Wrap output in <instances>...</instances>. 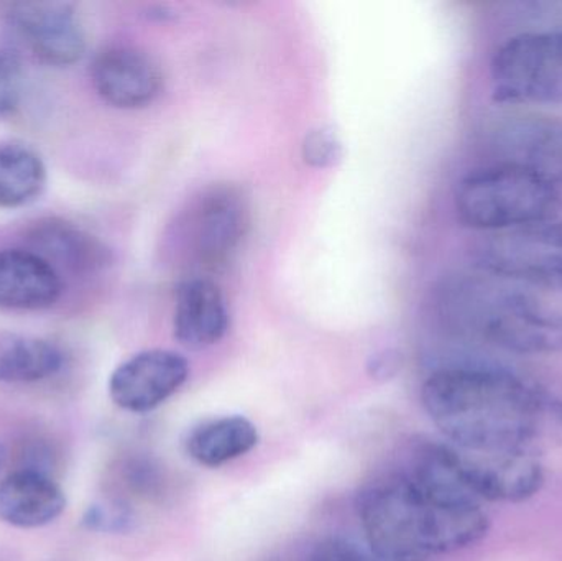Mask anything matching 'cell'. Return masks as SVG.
Segmentation results:
<instances>
[{"instance_id": "cell-12", "label": "cell", "mask_w": 562, "mask_h": 561, "mask_svg": "<svg viewBox=\"0 0 562 561\" xmlns=\"http://www.w3.org/2000/svg\"><path fill=\"white\" fill-rule=\"evenodd\" d=\"M61 293V276L48 260L33 250H0V308L45 310Z\"/></svg>"}, {"instance_id": "cell-9", "label": "cell", "mask_w": 562, "mask_h": 561, "mask_svg": "<svg viewBox=\"0 0 562 561\" xmlns=\"http://www.w3.org/2000/svg\"><path fill=\"white\" fill-rule=\"evenodd\" d=\"M188 375L187 358L167 349H148L115 368L109 379V395L122 411L147 414L177 394Z\"/></svg>"}, {"instance_id": "cell-15", "label": "cell", "mask_w": 562, "mask_h": 561, "mask_svg": "<svg viewBox=\"0 0 562 561\" xmlns=\"http://www.w3.org/2000/svg\"><path fill=\"white\" fill-rule=\"evenodd\" d=\"M257 444L259 431L249 418L227 415L194 428L188 437L187 451L196 463L217 468L249 453Z\"/></svg>"}, {"instance_id": "cell-13", "label": "cell", "mask_w": 562, "mask_h": 561, "mask_svg": "<svg viewBox=\"0 0 562 561\" xmlns=\"http://www.w3.org/2000/svg\"><path fill=\"white\" fill-rule=\"evenodd\" d=\"M227 328L229 312L216 283L196 277L178 287L173 329L180 345L190 349L210 348L224 338Z\"/></svg>"}, {"instance_id": "cell-6", "label": "cell", "mask_w": 562, "mask_h": 561, "mask_svg": "<svg viewBox=\"0 0 562 561\" xmlns=\"http://www.w3.org/2000/svg\"><path fill=\"white\" fill-rule=\"evenodd\" d=\"M5 30L13 49L46 66H69L86 52V32L68 2L13 3L5 15Z\"/></svg>"}, {"instance_id": "cell-17", "label": "cell", "mask_w": 562, "mask_h": 561, "mask_svg": "<svg viewBox=\"0 0 562 561\" xmlns=\"http://www.w3.org/2000/svg\"><path fill=\"white\" fill-rule=\"evenodd\" d=\"M59 349L35 336L0 335V382L29 384L52 378L61 369Z\"/></svg>"}, {"instance_id": "cell-16", "label": "cell", "mask_w": 562, "mask_h": 561, "mask_svg": "<svg viewBox=\"0 0 562 561\" xmlns=\"http://www.w3.org/2000/svg\"><path fill=\"white\" fill-rule=\"evenodd\" d=\"M33 253L48 260L53 267L71 270H91L104 263L101 244L85 231L66 221H40L32 233ZM58 270V269H56Z\"/></svg>"}, {"instance_id": "cell-10", "label": "cell", "mask_w": 562, "mask_h": 561, "mask_svg": "<svg viewBox=\"0 0 562 561\" xmlns=\"http://www.w3.org/2000/svg\"><path fill=\"white\" fill-rule=\"evenodd\" d=\"M91 79L95 92L117 109L147 108L164 88L160 66L131 46L102 49L92 61Z\"/></svg>"}, {"instance_id": "cell-1", "label": "cell", "mask_w": 562, "mask_h": 561, "mask_svg": "<svg viewBox=\"0 0 562 561\" xmlns=\"http://www.w3.org/2000/svg\"><path fill=\"white\" fill-rule=\"evenodd\" d=\"M491 237L471 269L446 283V322L514 355L562 352V253L508 234Z\"/></svg>"}, {"instance_id": "cell-14", "label": "cell", "mask_w": 562, "mask_h": 561, "mask_svg": "<svg viewBox=\"0 0 562 561\" xmlns=\"http://www.w3.org/2000/svg\"><path fill=\"white\" fill-rule=\"evenodd\" d=\"M66 509L61 487L40 470H19L0 481V520L15 529H40Z\"/></svg>"}, {"instance_id": "cell-23", "label": "cell", "mask_w": 562, "mask_h": 561, "mask_svg": "<svg viewBox=\"0 0 562 561\" xmlns=\"http://www.w3.org/2000/svg\"><path fill=\"white\" fill-rule=\"evenodd\" d=\"M3 460H5V451H3V447L0 445V467H2Z\"/></svg>"}, {"instance_id": "cell-8", "label": "cell", "mask_w": 562, "mask_h": 561, "mask_svg": "<svg viewBox=\"0 0 562 561\" xmlns=\"http://www.w3.org/2000/svg\"><path fill=\"white\" fill-rule=\"evenodd\" d=\"M454 461L462 486L482 504L525 503L537 496L547 481L543 464L535 455L479 453L454 447Z\"/></svg>"}, {"instance_id": "cell-2", "label": "cell", "mask_w": 562, "mask_h": 561, "mask_svg": "<svg viewBox=\"0 0 562 561\" xmlns=\"http://www.w3.org/2000/svg\"><path fill=\"white\" fill-rule=\"evenodd\" d=\"M422 401L446 441L462 450L538 457L562 445V392L507 368L438 369Z\"/></svg>"}, {"instance_id": "cell-5", "label": "cell", "mask_w": 562, "mask_h": 561, "mask_svg": "<svg viewBox=\"0 0 562 561\" xmlns=\"http://www.w3.org/2000/svg\"><path fill=\"white\" fill-rule=\"evenodd\" d=\"M494 98L512 104H562V29L531 30L492 58Z\"/></svg>"}, {"instance_id": "cell-22", "label": "cell", "mask_w": 562, "mask_h": 561, "mask_svg": "<svg viewBox=\"0 0 562 561\" xmlns=\"http://www.w3.org/2000/svg\"><path fill=\"white\" fill-rule=\"evenodd\" d=\"M307 561H376L359 547L344 540H324L311 552Z\"/></svg>"}, {"instance_id": "cell-7", "label": "cell", "mask_w": 562, "mask_h": 561, "mask_svg": "<svg viewBox=\"0 0 562 561\" xmlns=\"http://www.w3.org/2000/svg\"><path fill=\"white\" fill-rule=\"evenodd\" d=\"M250 227L249 200L234 184H214L191 204L187 239L191 256L203 269L226 266Z\"/></svg>"}, {"instance_id": "cell-4", "label": "cell", "mask_w": 562, "mask_h": 561, "mask_svg": "<svg viewBox=\"0 0 562 561\" xmlns=\"http://www.w3.org/2000/svg\"><path fill=\"white\" fill-rule=\"evenodd\" d=\"M561 204L562 188L501 161L472 171L456 190V211L464 226L533 244L543 243Z\"/></svg>"}, {"instance_id": "cell-11", "label": "cell", "mask_w": 562, "mask_h": 561, "mask_svg": "<svg viewBox=\"0 0 562 561\" xmlns=\"http://www.w3.org/2000/svg\"><path fill=\"white\" fill-rule=\"evenodd\" d=\"M501 164L517 165L562 188V121L512 119L495 138Z\"/></svg>"}, {"instance_id": "cell-19", "label": "cell", "mask_w": 562, "mask_h": 561, "mask_svg": "<svg viewBox=\"0 0 562 561\" xmlns=\"http://www.w3.org/2000/svg\"><path fill=\"white\" fill-rule=\"evenodd\" d=\"M23 72L20 56L0 49V115L9 114L22 98Z\"/></svg>"}, {"instance_id": "cell-21", "label": "cell", "mask_w": 562, "mask_h": 561, "mask_svg": "<svg viewBox=\"0 0 562 561\" xmlns=\"http://www.w3.org/2000/svg\"><path fill=\"white\" fill-rule=\"evenodd\" d=\"M128 523L131 514L127 507L115 503L94 504L82 517V526L94 532H119L127 529Z\"/></svg>"}, {"instance_id": "cell-20", "label": "cell", "mask_w": 562, "mask_h": 561, "mask_svg": "<svg viewBox=\"0 0 562 561\" xmlns=\"http://www.w3.org/2000/svg\"><path fill=\"white\" fill-rule=\"evenodd\" d=\"M340 157H342V144L330 128H317L304 138L303 158L311 167H333Z\"/></svg>"}, {"instance_id": "cell-18", "label": "cell", "mask_w": 562, "mask_h": 561, "mask_svg": "<svg viewBox=\"0 0 562 561\" xmlns=\"http://www.w3.org/2000/svg\"><path fill=\"white\" fill-rule=\"evenodd\" d=\"M45 184L46 167L33 148L22 144L0 145V207L19 210L33 203Z\"/></svg>"}, {"instance_id": "cell-3", "label": "cell", "mask_w": 562, "mask_h": 561, "mask_svg": "<svg viewBox=\"0 0 562 561\" xmlns=\"http://www.w3.org/2000/svg\"><path fill=\"white\" fill-rule=\"evenodd\" d=\"M359 516L380 561H429L475 546L491 529L484 504L408 473L367 486Z\"/></svg>"}]
</instances>
